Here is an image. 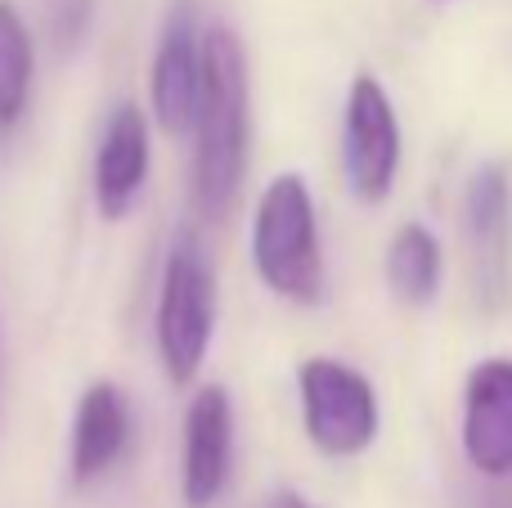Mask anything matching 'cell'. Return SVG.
<instances>
[{"instance_id":"cell-13","label":"cell","mask_w":512,"mask_h":508,"mask_svg":"<svg viewBox=\"0 0 512 508\" xmlns=\"http://www.w3.org/2000/svg\"><path fill=\"white\" fill-rule=\"evenodd\" d=\"M32 99V36L9 0H0V131L27 113Z\"/></svg>"},{"instance_id":"cell-2","label":"cell","mask_w":512,"mask_h":508,"mask_svg":"<svg viewBox=\"0 0 512 508\" xmlns=\"http://www.w3.org/2000/svg\"><path fill=\"white\" fill-rule=\"evenodd\" d=\"M252 266L274 297L297 306L324 302V243L310 185L297 171H283L256 198L252 216Z\"/></svg>"},{"instance_id":"cell-15","label":"cell","mask_w":512,"mask_h":508,"mask_svg":"<svg viewBox=\"0 0 512 508\" xmlns=\"http://www.w3.org/2000/svg\"><path fill=\"white\" fill-rule=\"evenodd\" d=\"M265 508H315V504H310L306 495H297V491H279Z\"/></svg>"},{"instance_id":"cell-11","label":"cell","mask_w":512,"mask_h":508,"mask_svg":"<svg viewBox=\"0 0 512 508\" xmlns=\"http://www.w3.org/2000/svg\"><path fill=\"white\" fill-rule=\"evenodd\" d=\"M131 446V401L117 383L99 378L81 392L77 414H72V446H68V473L72 486H90L104 473H113L117 459Z\"/></svg>"},{"instance_id":"cell-14","label":"cell","mask_w":512,"mask_h":508,"mask_svg":"<svg viewBox=\"0 0 512 508\" xmlns=\"http://www.w3.org/2000/svg\"><path fill=\"white\" fill-rule=\"evenodd\" d=\"M45 14H50V27H54V41H77L81 27H86V14H90V0H45Z\"/></svg>"},{"instance_id":"cell-9","label":"cell","mask_w":512,"mask_h":508,"mask_svg":"<svg viewBox=\"0 0 512 508\" xmlns=\"http://www.w3.org/2000/svg\"><path fill=\"white\" fill-rule=\"evenodd\" d=\"M463 455L490 482L512 477V360H481L463 387Z\"/></svg>"},{"instance_id":"cell-1","label":"cell","mask_w":512,"mask_h":508,"mask_svg":"<svg viewBox=\"0 0 512 508\" xmlns=\"http://www.w3.org/2000/svg\"><path fill=\"white\" fill-rule=\"evenodd\" d=\"M194 212L225 221L252 158V86L243 41L225 23L203 32V99L194 117Z\"/></svg>"},{"instance_id":"cell-7","label":"cell","mask_w":512,"mask_h":508,"mask_svg":"<svg viewBox=\"0 0 512 508\" xmlns=\"http://www.w3.org/2000/svg\"><path fill=\"white\" fill-rule=\"evenodd\" d=\"M463 230H468L477 293L499 306L512 284V180L504 162H481L463 194Z\"/></svg>"},{"instance_id":"cell-8","label":"cell","mask_w":512,"mask_h":508,"mask_svg":"<svg viewBox=\"0 0 512 508\" xmlns=\"http://www.w3.org/2000/svg\"><path fill=\"white\" fill-rule=\"evenodd\" d=\"M198 99H203V32L194 27L189 5H180L162 27L149 68V108L162 135L180 140L194 131Z\"/></svg>"},{"instance_id":"cell-6","label":"cell","mask_w":512,"mask_h":508,"mask_svg":"<svg viewBox=\"0 0 512 508\" xmlns=\"http://www.w3.org/2000/svg\"><path fill=\"white\" fill-rule=\"evenodd\" d=\"M234 468V405L221 383L189 396L180 437V500L185 508H212L230 486Z\"/></svg>"},{"instance_id":"cell-5","label":"cell","mask_w":512,"mask_h":508,"mask_svg":"<svg viewBox=\"0 0 512 508\" xmlns=\"http://www.w3.org/2000/svg\"><path fill=\"white\" fill-rule=\"evenodd\" d=\"M342 167L360 203H387L400 176V117L387 86L360 72L346 90L342 113Z\"/></svg>"},{"instance_id":"cell-12","label":"cell","mask_w":512,"mask_h":508,"mask_svg":"<svg viewBox=\"0 0 512 508\" xmlns=\"http://www.w3.org/2000/svg\"><path fill=\"white\" fill-rule=\"evenodd\" d=\"M445 279V252L441 239L423 221H405L387 243V284L396 302L405 306H432Z\"/></svg>"},{"instance_id":"cell-4","label":"cell","mask_w":512,"mask_h":508,"mask_svg":"<svg viewBox=\"0 0 512 508\" xmlns=\"http://www.w3.org/2000/svg\"><path fill=\"white\" fill-rule=\"evenodd\" d=\"M301 392V423L319 455L328 459H355L378 441V392L373 383L351 369L346 360L310 356L297 369Z\"/></svg>"},{"instance_id":"cell-3","label":"cell","mask_w":512,"mask_h":508,"mask_svg":"<svg viewBox=\"0 0 512 508\" xmlns=\"http://www.w3.org/2000/svg\"><path fill=\"white\" fill-rule=\"evenodd\" d=\"M216 333V275L207 266V252L194 230H180L167 248V266H162L158 284V320H153V338H158L162 374L176 387H189L207 360Z\"/></svg>"},{"instance_id":"cell-10","label":"cell","mask_w":512,"mask_h":508,"mask_svg":"<svg viewBox=\"0 0 512 508\" xmlns=\"http://www.w3.org/2000/svg\"><path fill=\"white\" fill-rule=\"evenodd\" d=\"M149 117L135 104H117L95 149V207L104 221H122L149 185Z\"/></svg>"}]
</instances>
